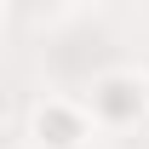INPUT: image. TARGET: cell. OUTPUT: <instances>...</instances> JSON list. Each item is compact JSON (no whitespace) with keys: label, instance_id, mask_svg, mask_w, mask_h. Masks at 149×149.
Returning <instances> with one entry per match:
<instances>
[{"label":"cell","instance_id":"6da1fadb","mask_svg":"<svg viewBox=\"0 0 149 149\" xmlns=\"http://www.w3.org/2000/svg\"><path fill=\"white\" fill-rule=\"evenodd\" d=\"M92 103H97V115L126 120V115H138V109H143V86H132V80H103V86L92 92Z\"/></svg>","mask_w":149,"mask_h":149},{"label":"cell","instance_id":"7a4b0ae2","mask_svg":"<svg viewBox=\"0 0 149 149\" xmlns=\"http://www.w3.org/2000/svg\"><path fill=\"white\" fill-rule=\"evenodd\" d=\"M40 143H52V149H74V143H80V115L63 109V103L40 109Z\"/></svg>","mask_w":149,"mask_h":149}]
</instances>
